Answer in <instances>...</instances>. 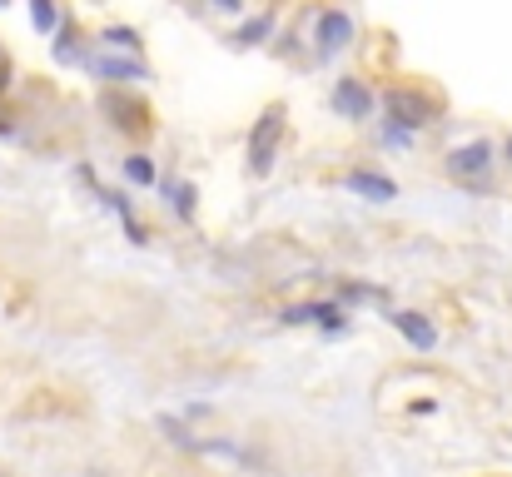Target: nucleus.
Wrapping results in <instances>:
<instances>
[{
    "mask_svg": "<svg viewBox=\"0 0 512 477\" xmlns=\"http://www.w3.org/2000/svg\"><path fill=\"white\" fill-rule=\"evenodd\" d=\"M284 105H269L264 115H259V125H254V135H249V169L254 174H269L274 169V159H279V145H284Z\"/></svg>",
    "mask_w": 512,
    "mask_h": 477,
    "instance_id": "1",
    "label": "nucleus"
},
{
    "mask_svg": "<svg viewBox=\"0 0 512 477\" xmlns=\"http://www.w3.org/2000/svg\"><path fill=\"white\" fill-rule=\"evenodd\" d=\"M383 105H388V115H393L403 130H418V125H433V120H438V105H433L428 95H418V90H388Z\"/></svg>",
    "mask_w": 512,
    "mask_h": 477,
    "instance_id": "2",
    "label": "nucleus"
},
{
    "mask_svg": "<svg viewBox=\"0 0 512 477\" xmlns=\"http://www.w3.org/2000/svg\"><path fill=\"white\" fill-rule=\"evenodd\" d=\"M488 169H493V145H488V140H468V145H458V150L448 155V174L463 179V184L488 179Z\"/></svg>",
    "mask_w": 512,
    "mask_h": 477,
    "instance_id": "3",
    "label": "nucleus"
},
{
    "mask_svg": "<svg viewBox=\"0 0 512 477\" xmlns=\"http://www.w3.org/2000/svg\"><path fill=\"white\" fill-rule=\"evenodd\" d=\"M314 35H319V40H314V45H319V55H339V50L353 45V35H358V30H353V15H343V10H324Z\"/></svg>",
    "mask_w": 512,
    "mask_h": 477,
    "instance_id": "4",
    "label": "nucleus"
},
{
    "mask_svg": "<svg viewBox=\"0 0 512 477\" xmlns=\"http://www.w3.org/2000/svg\"><path fill=\"white\" fill-rule=\"evenodd\" d=\"M393 328H398L418 353H433V348H438V328L428 323V314H418V309H398V314H393Z\"/></svg>",
    "mask_w": 512,
    "mask_h": 477,
    "instance_id": "5",
    "label": "nucleus"
},
{
    "mask_svg": "<svg viewBox=\"0 0 512 477\" xmlns=\"http://www.w3.org/2000/svg\"><path fill=\"white\" fill-rule=\"evenodd\" d=\"M334 110H339L343 120H368V110H373L368 85H363V80H339V85H334Z\"/></svg>",
    "mask_w": 512,
    "mask_h": 477,
    "instance_id": "6",
    "label": "nucleus"
},
{
    "mask_svg": "<svg viewBox=\"0 0 512 477\" xmlns=\"http://www.w3.org/2000/svg\"><path fill=\"white\" fill-rule=\"evenodd\" d=\"M353 194H363V199H373V204H388V199H398V184L388 179V174H373V169H353L348 179H343Z\"/></svg>",
    "mask_w": 512,
    "mask_h": 477,
    "instance_id": "7",
    "label": "nucleus"
},
{
    "mask_svg": "<svg viewBox=\"0 0 512 477\" xmlns=\"http://www.w3.org/2000/svg\"><path fill=\"white\" fill-rule=\"evenodd\" d=\"M284 323H314V328H343V309L339 304H294L284 309Z\"/></svg>",
    "mask_w": 512,
    "mask_h": 477,
    "instance_id": "8",
    "label": "nucleus"
},
{
    "mask_svg": "<svg viewBox=\"0 0 512 477\" xmlns=\"http://www.w3.org/2000/svg\"><path fill=\"white\" fill-rule=\"evenodd\" d=\"M95 75H105V80H120V85H130V80H150V70L145 65H135V60H85Z\"/></svg>",
    "mask_w": 512,
    "mask_h": 477,
    "instance_id": "9",
    "label": "nucleus"
},
{
    "mask_svg": "<svg viewBox=\"0 0 512 477\" xmlns=\"http://www.w3.org/2000/svg\"><path fill=\"white\" fill-rule=\"evenodd\" d=\"M30 25H35L40 35H55V30H60V5H55V0H30Z\"/></svg>",
    "mask_w": 512,
    "mask_h": 477,
    "instance_id": "10",
    "label": "nucleus"
},
{
    "mask_svg": "<svg viewBox=\"0 0 512 477\" xmlns=\"http://www.w3.org/2000/svg\"><path fill=\"white\" fill-rule=\"evenodd\" d=\"M274 30V15H254L249 25H239V35H234V45H259L264 35Z\"/></svg>",
    "mask_w": 512,
    "mask_h": 477,
    "instance_id": "11",
    "label": "nucleus"
},
{
    "mask_svg": "<svg viewBox=\"0 0 512 477\" xmlns=\"http://www.w3.org/2000/svg\"><path fill=\"white\" fill-rule=\"evenodd\" d=\"M125 174H130L135 184H155V164H150L145 155H130V159H125Z\"/></svg>",
    "mask_w": 512,
    "mask_h": 477,
    "instance_id": "12",
    "label": "nucleus"
},
{
    "mask_svg": "<svg viewBox=\"0 0 512 477\" xmlns=\"http://www.w3.org/2000/svg\"><path fill=\"white\" fill-rule=\"evenodd\" d=\"M105 45H115V50H135V45H140V35L115 25V30H105Z\"/></svg>",
    "mask_w": 512,
    "mask_h": 477,
    "instance_id": "13",
    "label": "nucleus"
},
{
    "mask_svg": "<svg viewBox=\"0 0 512 477\" xmlns=\"http://www.w3.org/2000/svg\"><path fill=\"white\" fill-rule=\"evenodd\" d=\"M170 194H174V209L189 219V214H194V184H174Z\"/></svg>",
    "mask_w": 512,
    "mask_h": 477,
    "instance_id": "14",
    "label": "nucleus"
},
{
    "mask_svg": "<svg viewBox=\"0 0 512 477\" xmlns=\"http://www.w3.org/2000/svg\"><path fill=\"white\" fill-rule=\"evenodd\" d=\"M214 5H219V10H239L244 0H214Z\"/></svg>",
    "mask_w": 512,
    "mask_h": 477,
    "instance_id": "15",
    "label": "nucleus"
},
{
    "mask_svg": "<svg viewBox=\"0 0 512 477\" xmlns=\"http://www.w3.org/2000/svg\"><path fill=\"white\" fill-rule=\"evenodd\" d=\"M5 85H10V65L0 60V90H5Z\"/></svg>",
    "mask_w": 512,
    "mask_h": 477,
    "instance_id": "16",
    "label": "nucleus"
},
{
    "mask_svg": "<svg viewBox=\"0 0 512 477\" xmlns=\"http://www.w3.org/2000/svg\"><path fill=\"white\" fill-rule=\"evenodd\" d=\"M503 155H508V164H512V135H508V150H503Z\"/></svg>",
    "mask_w": 512,
    "mask_h": 477,
    "instance_id": "17",
    "label": "nucleus"
},
{
    "mask_svg": "<svg viewBox=\"0 0 512 477\" xmlns=\"http://www.w3.org/2000/svg\"><path fill=\"white\" fill-rule=\"evenodd\" d=\"M0 5H5V0H0Z\"/></svg>",
    "mask_w": 512,
    "mask_h": 477,
    "instance_id": "18",
    "label": "nucleus"
}]
</instances>
